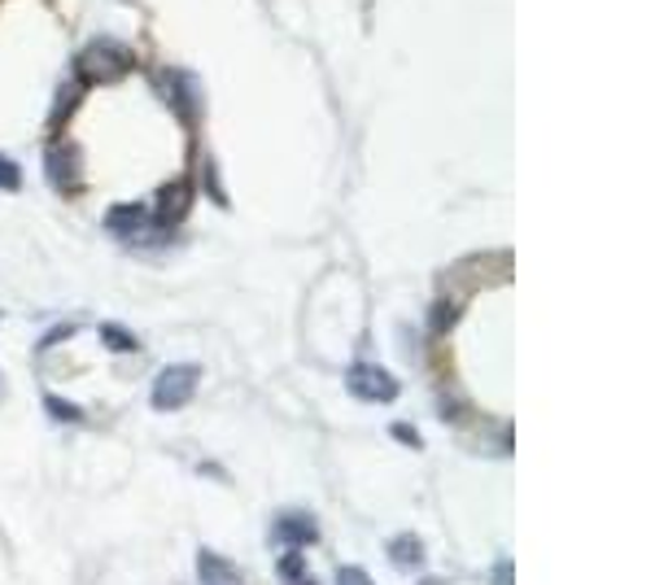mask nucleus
<instances>
[{"label":"nucleus","instance_id":"nucleus-1","mask_svg":"<svg viewBox=\"0 0 655 585\" xmlns=\"http://www.w3.org/2000/svg\"><path fill=\"white\" fill-rule=\"evenodd\" d=\"M132 71V53L119 45V40H92L84 53H79V75L92 79V84H114L119 75Z\"/></svg>","mask_w":655,"mask_h":585},{"label":"nucleus","instance_id":"nucleus-2","mask_svg":"<svg viewBox=\"0 0 655 585\" xmlns=\"http://www.w3.org/2000/svg\"><path fill=\"white\" fill-rule=\"evenodd\" d=\"M346 389H350L359 402H394V398L403 394V385H398L385 368H376V363H355V368L346 372Z\"/></svg>","mask_w":655,"mask_h":585},{"label":"nucleus","instance_id":"nucleus-3","mask_svg":"<svg viewBox=\"0 0 655 585\" xmlns=\"http://www.w3.org/2000/svg\"><path fill=\"white\" fill-rule=\"evenodd\" d=\"M197 381L201 372L188 363V368H166L158 381H153V407L158 411H180L193 394H197Z\"/></svg>","mask_w":655,"mask_h":585},{"label":"nucleus","instance_id":"nucleus-4","mask_svg":"<svg viewBox=\"0 0 655 585\" xmlns=\"http://www.w3.org/2000/svg\"><path fill=\"white\" fill-rule=\"evenodd\" d=\"M158 92L175 105V114H184V119H197V114H201V97H197V79H193V75H184V71H162V75H158Z\"/></svg>","mask_w":655,"mask_h":585},{"label":"nucleus","instance_id":"nucleus-5","mask_svg":"<svg viewBox=\"0 0 655 585\" xmlns=\"http://www.w3.org/2000/svg\"><path fill=\"white\" fill-rule=\"evenodd\" d=\"M45 175L53 179V188L58 192H75L79 188V149L75 145H53L49 153H45Z\"/></svg>","mask_w":655,"mask_h":585},{"label":"nucleus","instance_id":"nucleus-6","mask_svg":"<svg viewBox=\"0 0 655 585\" xmlns=\"http://www.w3.org/2000/svg\"><path fill=\"white\" fill-rule=\"evenodd\" d=\"M184 210H188V179H175V184H166V188L158 192V210H153V219H158L162 227H171Z\"/></svg>","mask_w":655,"mask_h":585},{"label":"nucleus","instance_id":"nucleus-7","mask_svg":"<svg viewBox=\"0 0 655 585\" xmlns=\"http://www.w3.org/2000/svg\"><path fill=\"white\" fill-rule=\"evenodd\" d=\"M145 223H149V210H145V206H114V210L106 214V227H110L114 236H127V240H132Z\"/></svg>","mask_w":655,"mask_h":585},{"label":"nucleus","instance_id":"nucleus-8","mask_svg":"<svg viewBox=\"0 0 655 585\" xmlns=\"http://www.w3.org/2000/svg\"><path fill=\"white\" fill-rule=\"evenodd\" d=\"M275 533H280L284 542H293V546H310V542L319 537V528H314L310 515H284V520L275 524Z\"/></svg>","mask_w":655,"mask_h":585},{"label":"nucleus","instance_id":"nucleus-9","mask_svg":"<svg viewBox=\"0 0 655 585\" xmlns=\"http://www.w3.org/2000/svg\"><path fill=\"white\" fill-rule=\"evenodd\" d=\"M390 559H394V563H403V568H416V563L424 559V546H420V537H411V533L394 537V542H390Z\"/></svg>","mask_w":655,"mask_h":585},{"label":"nucleus","instance_id":"nucleus-10","mask_svg":"<svg viewBox=\"0 0 655 585\" xmlns=\"http://www.w3.org/2000/svg\"><path fill=\"white\" fill-rule=\"evenodd\" d=\"M280 581H284V585H314V581L306 576V559H301L297 550H288V555L280 559Z\"/></svg>","mask_w":655,"mask_h":585},{"label":"nucleus","instance_id":"nucleus-11","mask_svg":"<svg viewBox=\"0 0 655 585\" xmlns=\"http://www.w3.org/2000/svg\"><path fill=\"white\" fill-rule=\"evenodd\" d=\"M45 411H49V415H58V420H75V424L84 420V411H79V407H66L58 394H45Z\"/></svg>","mask_w":655,"mask_h":585},{"label":"nucleus","instance_id":"nucleus-12","mask_svg":"<svg viewBox=\"0 0 655 585\" xmlns=\"http://www.w3.org/2000/svg\"><path fill=\"white\" fill-rule=\"evenodd\" d=\"M0 188H5V192L23 188V171H18V162H10L5 153H0Z\"/></svg>","mask_w":655,"mask_h":585},{"label":"nucleus","instance_id":"nucleus-13","mask_svg":"<svg viewBox=\"0 0 655 585\" xmlns=\"http://www.w3.org/2000/svg\"><path fill=\"white\" fill-rule=\"evenodd\" d=\"M101 341H106L110 350H136V341H132V337H127L119 324H106V328H101Z\"/></svg>","mask_w":655,"mask_h":585},{"label":"nucleus","instance_id":"nucleus-14","mask_svg":"<svg viewBox=\"0 0 655 585\" xmlns=\"http://www.w3.org/2000/svg\"><path fill=\"white\" fill-rule=\"evenodd\" d=\"M201 568H206V576H232V563H227V559H214L210 550H201Z\"/></svg>","mask_w":655,"mask_h":585},{"label":"nucleus","instance_id":"nucleus-15","mask_svg":"<svg viewBox=\"0 0 655 585\" xmlns=\"http://www.w3.org/2000/svg\"><path fill=\"white\" fill-rule=\"evenodd\" d=\"M337 585H372V576L350 563V568H337Z\"/></svg>","mask_w":655,"mask_h":585},{"label":"nucleus","instance_id":"nucleus-16","mask_svg":"<svg viewBox=\"0 0 655 585\" xmlns=\"http://www.w3.org/2000/svg\"><path fill=\"white\" fill-rule=\"evenodd\" d=\"M390 433H398L407 446H416V428H407V424H398V428H390Z\"/></svg>","mask_w":655,"mask_h":585}]
</instances>
